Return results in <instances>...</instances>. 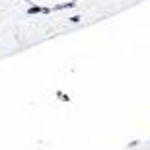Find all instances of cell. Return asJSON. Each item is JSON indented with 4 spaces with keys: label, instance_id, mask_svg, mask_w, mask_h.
<instances>
[{
    "label": "cell",
    "instance_id": "cell-1",
    "mask_svg": "<svg viewBox=\"0 0 150 150\" xmlns=\"http://www.w3.org/2000/svg\"><path fill=\"white\" fill-rule=\"evenodd\" d=\"M80 20H82V18H80V16H74V18H70V22H72V23H76V22H80Z\"/></svg>",
    "mask_w": 150,
    "mask_h": 150
}]
</instances>
